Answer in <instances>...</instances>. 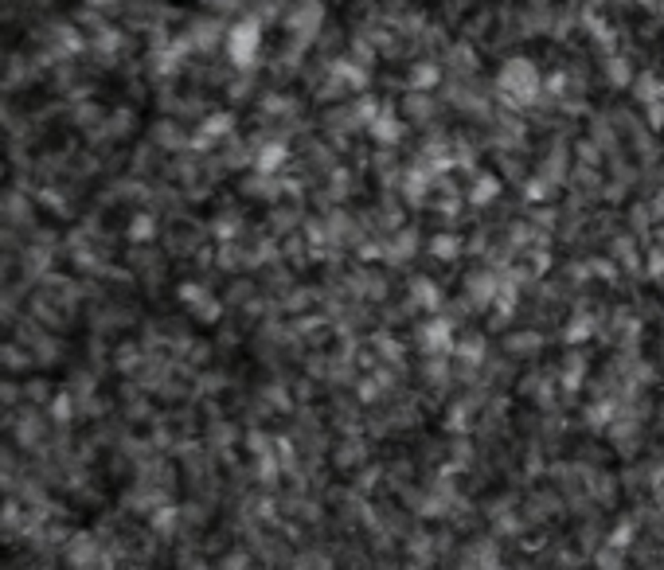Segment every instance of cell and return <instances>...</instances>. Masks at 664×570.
<instances>
[{"label": "cell", "mask_w": 664, "mask_h": 570, "mask_svg": "<svg viewBox=\"0 0 664 570\" xmlns=\"http://www.w3.org/2000/svg\"><path fill=\"white\" fill-rule=\"evenodd\" d=\"M496 86H500V98L512 106H531L539 98V90H543V78H539L535 63L524 59V55H512V59H504L500 74H496Z\"/></svg>", "instance_id": "1"}, {"label": "cell", "mask_w": 664, "mask_h": 570, "mask_svg": "<svg viewBox=\"0 0 664 570\" xmlns=\"http://www.w3.org/2000/svg\"><path fill=\"white\" fill-rule=\"evenodd\" d=\"M258 47H262V28L254 20H243L235 28H227V55L235 67H251L258 59Z\"/></svg>", "instance_id": "2"}, {"label": "cell", "mask_w": 664, "mask_h": 570, "mask_svg": "<svg viewBox=\"0 0 664 570\" xmlns=\"http://www.w3.org/2000/svg\"><path fill=\"white\" fill-rule=\"evenodd\" d=\"M321 20H325V8H321V0H301V4H297V12L289 16V36L297 39V47L313 44V36H317Z\"/></svg>", "instance_id": "3"}, {"label": "cell", "mask_w": 664, "mask_h": 570, "mask_svg": "<svg viewBox=\"0 0 664 570\" xmlns=\"http://www.w3.org/2000/svg\"><path fill=\"white\" fill-rule=\"evenodd\" d=\"M418 340H422V352H430V356H450V352L458 348V344H453V325L446 317L422 325Z\"/></svg>", "instance_id": "4"}, {"label": "cell", "mask_w": 664, "mask_h": 570, "mask_svg": "<svg viewBox=\"0 0 664 570\" xmlns=\"http://www.w3.org/2000/svg\"><path fill=\"white\" fill-rule=\"evenodd\" d=\"M371 137L383 141V145H395L398 137H403V121H398V113L391 106H379V113L371 118Z\"/></svg>", "instance_id": "5"}, {"label": "cell", "mask_w": 664, "mask_h": 570, "mask_svg": "<svg viewBox=\"0 0 664 570\" xmlns=\"http://www.w3.org/2000/svg\"><path fill=\"white\" fill-rule=\"evenodd\" d=\"M66 563H71V566H94V563H102V551H98L94 535H74V539L66 543Z\"/></svg>", "instance_id": "6"}, {"label": "cell", "mask_w": 664, "mask_h": 570, "mask_svg": "<svg viewBox=\"0 0 664 570\" xmlns=\"http://www.w3.org/2000/svg\"><path fill=\"white\" fill-rule=\"evenodd\" d=\"M633 98H637L641 106L664 102V82L657 78V74H637V82H633Z\"/></svg>", "instance_id": "7"}, {"label": "cell", "mask_w": 664, "mask_h": 570, "mask_svg": "<svg viewBox=\"0 0 664 570\" xmlns=\"http://www.w3.org/2000/svg\"><path fill=\"white\" fill-rule=\"evenodd\" d=\"M286 156H289V148L273 141V145H266L262 153L254 156V168H258V172H278L281 164H286Z\"/></svg>", "instance_id": "8"}, {"label": "cell", "mask_w": 664, "mask_h": 570, "mask_svg": "<svg viewBox=\"0 0 664 570\" xmlns=\"http://www.w3.org/2000/svg\"><path fill=\"white\" fill-rule=\"evenodd\" d=\"M496 192H500V180H496V176H481L477 184L469 188V203H477V208H481V203H488Z\"/></svg>", "instance_id": "9"}, {"label": "cell", "mask_w": 664, "mask_h": 570, "mask_svg": "<svg viewBox=\"0 0 664 570\" xmlns=\"http://www.w3.org/2000/svg\"><path fill=\"white\" fill-rule=\"evenodd\" d=\"M458 238L453 235H434L430 238V254H434V258H442V262H450V258H458Z\"/></svg>", "instance_id": "10"}, {"label": "cell", "mask_w": 664, "mask_h": 570, "mask_svg": "<svg viewBox=\"0 0 664 570\" xmlns=\"http://www.w3.org/2000/svg\"><path fill=\"white\" fill-rule=\"evenodd\" d=\"M438 78H442V74H438L434 63H422V67H414V71H411V86H414V90H430V86H438Z\"/></svg>", "instance_id": "11"}, {"label": "cell", "mask_w": 664, "mask_h": 570, "mask_svg": "<svg viewBox=\"0 0 664 570\" xmlns=\"http://www.w3.org/2000/svg\"><path fill=\"white\" fill-rule=\"evenodd\" d=\"M453 356H461V360L477 363L481 356H485V344H481L477 336H465V344H458V348H453Z\"/></svg>", "instance_id": "12"}, {"label": "cell", "mask_w": 664, "mask_h": 570, "mask_svg": "<svg viewBox=\"0 0 664 570\" xmlns=\"http://www.w3.org/2000/svg\"><path fill=\"white\" fill-rule=\"evenodd\" d=\"M223 133H231V113H215V118H207L203 141H207V137H223Z\"/></svg>", "instance_id": "13"}, {"label": "cell", "mask_w": 664, "mask_h": 570, "mask_svg": "<svg viewBox=\"0 0 664 570\" xmlns=\"http://www.w3.org/2000/svg\"><path fill=\"white\" fill-rule=\"evenodd\" d=\"M406 195H411V200H422V195H426V176H422L418 168L406 176Z\"/></svg>", "instance_id": "14"}, {"label": "cell", "mask_w": 664, "mask_h": 570, "mask_svg": "<svg viewBox=\"0 0 664 570\" xmlns=\"http://www.w3.org/2000/svg\"><path fill=\"white\" fill-rule=\"evenodd\" d=\"M629 543H633V524H618V531L610 535V547H629Z\"/></svg>", "instance_id": "15"}, {"label": "cell", "mask_w": 664, "mask_h": 570, "mask_svg": "<svg viewBox=\"0 0 664 570\" xmlns=\"http://www.w3.org/2000/svg\"><path fill=\"white\" fill-rule=\"evenodd\" d=\"M512 340H516V344H512V348H516V352H528V348L535 352V348H539V336H535V332H524V336H512Z\"/></svg>", "instance_id": "16"}, {"label": "cell", "mask_w": 664, "mask_h": 570, "mask_svg": "<svg viewBox=\"0 0 664 570\" xmlns=\"http://www.w3.org/2000/svg\"><path fill=\"white\" fill-rule=\"evenodd\" d=\"M649 126H653V129L664 126V102H653V106H649Z\"/></svg>", "instance_id": "17"}, {"label": "cell", "mask_w": 664, "mask_h": 570, "mask_svg": "<svg viewBox=\"0 0 664 570\" xmlns=\"http://www.w3.org/2000/svg\"><path fill=\"white\" fill-rule=\"evenodd\" d=\"M51 414H55V418H71V399H66V395H59V399H55Z\"/></svg>", "instance_id": "18"}, {"label": "cell", "mask_w": 664, "mask_h": 570, "mask_svg": "<svg viewBox=\"0 0 664 570\" xmlns=\"http://www.w3.org/2000/svg\"><path fill=\"white\" fill-rule=\"evenodd\" d=\"M598 566H621L618 547H613V551H602V555H598Z\"/></svg>", "instance_id": "19"}, {"label": "cell", "mask_w": 664, "mask_h": 570, "mask_svg": "<svg viewBox=\"0 0 664 570\" xmlns=\"http://www.w3.org/2000/svg\"><path fill=\"white\" fill-rule=\"evenodd\" d=\"M563 86H567V78H563V74H555V78H547V90H551V94H563Z\"/></svg>", "instance_id": "20"}, {"label": "cell", "mask_w": 664, "mask_h": 570, "mask_svg": "<svg viewBox=\"0 0 664 570\" xmlns=\"http://www.w3.org/2000/svg\"><path fill=\"white\" fill-rule=\"evenodd\" d=\"M629 78V67H621V63H613V82H625Z\"/></svg>", "instance_id": "21"}, {"label": "cell", "mask_w": 664, "mask_h": 570, "mask_svg": "<svg viewBox=\"0 0 664 570\" xmlns=\"http://www.w3.org/2000/svg\"><path fill=\"white\" fill-rule=\"evenodd\" d=\"M657 497H660V500H664V489H660V492H657Z\"/></svg>", "instance_id": "22"}]
</instances>
